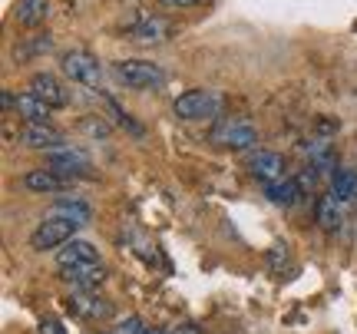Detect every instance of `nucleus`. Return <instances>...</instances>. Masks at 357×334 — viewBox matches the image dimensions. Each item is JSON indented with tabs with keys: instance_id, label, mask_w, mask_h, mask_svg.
Here are the masks:
<instances>
[{
	"instance_id": "obj_1",
	"label": "nucleus",
	"mask_w": 357,
	"mask_h": 334,
	"mask_svg": "<svg viewBox=\"0 0 357 334\" xmlns=\"http://www.w3.org/2000/svg\"><path fill=\"white\" fill-rule=\"evenodd\" d=\"M109 73L126 90H159L169 79L166 70L159 63H153V60H116L109 66Z\"/></svg>"
},
{
	"instance_id": "obj_2",
	"label": "nucleus",
	"mask_w": 357,
	"mask_h": 334,
	"mask_svg": "<svg viewBox=\"0 0 357 334\" xmlns=\"http://www.w3.org/2000/svg\"><path fill=\"white\" fill-rule=\"evenodd\" d=\"M172 113H176V119H182V123L215 119V116L222 113V93L205 90V86H199V90H185L176 103H172Z\"/></svg>"
},
{
	"instance_id": "obj_3",
	"label": "nucleus",
	"mask_w": 357,
	"mask_h": 334,
	"mask_svg": "<svg viewBox=\"0 0 357 334\" xmlns=\"http://www.w3.org/2000/svg\"><path fill=\"white\" fill-rule=\"evenodd\" d=\"M77 229H79V222H73V219H63V215H47L37 229L30 231V248H37V252L63 248V245L77 235Z\"/></svg>"
},
{
	"instance_id": "obj_4",
	"label": "nucleus",
	"mask_w": 357,
	"mask_h": 334,
	"mask_svg": "<svg viewBox=\"0 0 357 334\" xmlns=\"http://www.w3.org/2000/svg\"><path fill=\"white\" fill-rule=\"evenodd\" d=\"M60 70L79 86H89V90L102 86V66L89 50H66L60 56Z\"/></svg>"
},
{
	"instance_id": "obj_5",
	"label": "nucleus",
	"mask_w": 357,
	"mask_h": 334,
	"mask_svg": "<svg viewBox=\"0 0 357 334\" xmlns=\"http://www.w3.org/2000/svg\"><path fill=\"white\" fill-rule=\"evenodd\" d=\"M30 93L40 96V100L47 106H53V109H66V106L73 103V93L66 90L53 73H33V77H30Z\"/></svg>"
},
{
	"instance_id": "obj_6",
	"label": "nucleus",
	"mask_w": 357,
	"mask_h": 334,
	"mask_svg": "<svg viewBox=\"0 0 357 334\" xmlns=\"http://www.w3.org/2000/svg\"><path fill=\"white\" fill-rule=\"evenodd\" d=\"M26 192H37V195H56V192H66V189H73V179H66L60 172H53V169H30L24 179H20Z\"/></svg>"
},
{
	"instance_id": "obj_7",
	"label": "nucleus",
	"mask_w": 357,
	"mask_h": 334,
	"mask_svg": "<svg viewBox=\"0 0 357 334\" xmlns=\"http://www.w3.org/2000/svg\"><path fill=\"white\" fill-rule=\"evenodd\" d=\"M66 308L73 311L77 318H89V321H106L113 318V305L106 298H96L93 291H73L66 298Z\"/></svg>"
},
{
	"instance_id": "obj_8",
	"label": "nucleus",
	"mask_w": 357,
	"mask_h": 334,
	"mask_svg": "<svg viewBox=\"0 0 357 334\" xmlns=\"http://www.w3.org/2000/svg\"><path fill=\"white\" fill-rule=\"evenodd\" d=\"M215 139L231 153H245V149H252L258 142V129L252 123H245V119H231L215 132Z\"/></svg>"
},
{
	"instance_id": "obj_9",
	"label": "nucleus",
	"mask_w": 357,
	"mask_h": 334,
	"mask_svg": "<svg viewBox=\"0 0 357 334\" xmlns=\"http://www.w3.org/2000/svg\"><path fill=\"white\" fill-rule=\"evenodd\" d=\"M17 142H24L26 149H43V153L66 149V136L56 132L53 126H24L17 132Z\"/></svg>"
},
{
	"instance_id": "obj_10",
	"label": "nucleus",
	"mask_w": 357,
	"mask_h": 334,
	"mask_svg": "<svg viewBox=\"0 0 357 334\" xmlns=\"http://www.w3.org/2000/svg\"><path fill=\"white\" fill-rule=\"evenodd\" d=\"M47 169L60 172V176H66V179H73V176H86L89 155L79 153V149H73V146H66V149L47 153Z\"/></svg>"
},
{
	"instance_id": "obj_11",
	"label": "nucleus",
	"mask_w": 357,
	"mask_h": 334,
	"mask_svg": "<svg viewBox=\"0 0 357 334\" xmlns=\"http://www.w3.org/2000/svg\"><path fill=\"white\" fill-rule=\"evenodd\" d=\"M56 265L73 268V265H100V248L83 238H70L63 248H56Z\"/></svg>"
},
{
	"instance_id": "obj_12",
	"label": "nucleus",
	"mask_w": 357,
	"mask_h": 334,
	"mask_svg": "<svg viewBox=\"0 0 357 334\" xmlns=\"http://www.w3.org/2000/svg\"><path fill=\"white\" fill-rule=\"evenodd\" d=\"M13 109H17V116L24 119L26 126H50L53 106H47L43 100H40V96H33L30 90L17 96V103H13Z\"/></svg>"
},
{
	"instance_id": "obj_13",
	"label": "nucleus",
	"mask_w": 357,
	"mask_h": 334,
	"mask_svg": "<svg viewBox=\"0 0 357 334\" xmlns=\"http://www.w3.org/2000/svg\"><path fill=\"white\" fill-rule=\"evenodd\" d=\"M252 176L258 182H275V179H284V155L281 153H271V149H261V153L252 155Z\"/></svg>"
},
{
	"instance_id": "obj_14",
	"label": "nucleus",
	"mask_w": 357,
	"mask_h": 334,
	"mask_svg": "<svg viewBox=\"0 0 357 334\" xmlns=\"http://www.w3.org/2000/svg\"><path fill=\"white\" fill-rule=\"evenodd\" d=\"M60 271H63V282L73 284V291H93L96 284L106 282L102 265H73V268H60Z\"/></svg>"
},
{
	"instance_id": "obj_15",
	"label": "nucleus",
	"mask_w": 357,
	"mask_h": 334,
	"mask_svg": "<svg viewBox=\"0 0 357 334\" xmlns=\"http://www.w3.org/2000/svg\"><path fill=\"white\" fill-rule=\"evenodd\" d=\"M265 199L271 206L278 208H291L298 199H301V185L294 179H275V182H265Z\"/></svg>"
},
{
	"instance_id": "obj_16",
	"label": "nucleus",
	"mask_w": 357,
	"mask_h": 334,
	"mask_svg": "<svg viewBox=\"0 0 357 334\" xmlns=\"http://www.w3.org/2000/svg\"><path fill=\"white\" fill-rule=\"evenodd\" d=\"M172 33V26L166 20H159V17H146L139 20L136 26H129V37L132 40H142V43H159V40H169Z\"/></svg>"
},
{
	"instance_id": "obj_17",
	"label": "nucleus",
	"mask_w": 357,
	"mask_h": 334,
	"mask_svg": "<svg viewBox=\"0 0 357 334\" xmlns=\"http://www.w3.org/2000/svg\"><path fill=\"white\" fill-rule=\"evenodd\" d=\"M50 17V0H20L17 3V24L20 26H40Z\"/></svg>"
},
{
	"instance_id": "obj_18",
	"label": "nucleus",
	"mask_w": 357,
	"mask_h": 334,
	"mask_svg": "<svg viewBox=\"0 0 357 334\" xmlns=\"http://www.w3.org/2000/svg\"><path fill=\"white\" fill-rule=\"evenodd\" d=\"M314 215H318V225L324 231H337L341 229V222H344V215H341V202H337L334 195H321Z\"/></svg>"
},
{
	"instance_id": "obj_19",
	"label": "nucleus",
	"mask_w": 357,
	"mask_h": 334,
	"mask_svg": "<svg viewBox=\"0 0 357 334\" xmlns=\"http://www.w3.org/2000/svg\"><path fill=\"white\" fill-rule=\"evenodd\" d=\"M331 195L337 202H347V199H354L357 195V172L354 169H337L331 179Z\"/></svg>"
},
{
	"instance_id": "obj_20",
	"label": "nucleus",
	"mask_w": 357,
	"mask_h": 334,
	"mask_svg": "<svg viewBox=\"0 0 357 334\" xmlns=\"http://www.w3.org/2000/svg\"><path fill=\"white\" fill-rule=\"evenodd\" d=\"M53 215H63V219H73V222H89V206L83 199H56V206H53Z\"/></svg>"
},
{
	"instance_id": "obj_21",
	"label": "nucleus",
	"mask_w": 357,
	"mask_h": 334,
	"mask_svg": "<svg viewBox=\"0 0 357 334\" xmlns=\"http://www.w3.org/2000/svg\"><path fill=\"white\" fill-rule=\"evenodd\" d=\"M53 50V37L50 33H37V37H30L24 47H17V60H30V56H43V53Z\"/></svg>"
},
{
	"instance_id": "obj_22",
	"label": "nucleus",
	"mask_w": 357,
	"mask_h": 334,
	"mask_svg": "<svg viewBox=\"0 0 357 334\" xmlns=\"http://www.w3.org/2000/svg\"><path fill=\"white\" fill-rule=\"evenodd\" d=\"M291 261V245L288 242H275L271 248H268V265L275 271H284V265Z\"/></svg>"
},
{
	"instance_id": "obj_23",
	"label": "nucleus",
	"mask_w": 357,
	"mask_h": 334,
	"mask_svg": "<svg viewBox=\"0 0 357 334\" xmlns=\"http://www.w3.org/2000/svg\"><path fill=\"white\" fill-rule=\"evenodd\" d=\"M106 106H109V113L116 116V123H119V126L129 129L132 136H142V126H139V123H132V116H129L126 109H123V106L116 103V100H106Z\"/></svg>"
},
{
	"instance_id": "obj_24",
	"label": "nucleus",
	"mask_w": 357,
	"mask_h": 334,
	"mask_svg": "<svg viewBox=\"0 0 357 334\" xmlns=\"http://www.w3.org/2000/svg\"><path fill=\"white\" fill-rule=\"evenodd\" d=\"M146 328H142V318H136V314H129V318H123V321L113 328V334H142Z\"/></svg>"
},
{
	"instance_id": "obj_25",
	"label": "nucleus",
	"mask_w": 357,
	"mask_h": 334,
	"mask_svg": "<svg viewBox=\"0 0 357 334\" xmlns=\"http://www.w3.org/2000/svg\"><path fill=\"white\" fill-rule=\"evenodd\" d=\"M83 129H86L89 136H109V123L100 119V116H86V119H83Z\"/></svg>"
},
{
	"instance_id": "obj_26",
	"label": "nucleus",
	"mask_w": 357,
	"mask_h": 334,
	"mask_svg": "<svg viewBox=\"0 0 357 334\" xmlns=\"http://www.w3.org/2000/svg\"><path fill=\"white\" fill-rule=\"evenodd\" d=\"M40 334H66V328L60 321H53V318H47V321L40 324Z\"/></svg>"
},
{
	"instance_id": "obj_27",
	"label": "nucleus",
	"mask_w": 357,
	"mask_h": 334,
	"mask_svg": "<svg viewBox=\"0 0 357 334\" xmlns=\"http://www.w3.org/2000/svg\"><path fill=\"white\" fill-rule=\"evenodd\" d=\"M169 334H202V328H199V324H192V321H185V324H178V328H172Z\"/></svg>"
},
{
	"instance_id": "obj_28",
	"label": "nucleus",
	"mask_w": 357,
	"mask_h": 334,
	"mask_svg": "<svg viewBox=\"0 0 357 334\" xmlns=\"http://www.w3.org/2000/svg\"><path fill=\"white\" fill-rule=\"evenodd\" d=\"M337 129H341L337 119H318V132H337Z\"/></svg>"
},
{
	"instance_id": "obj_29",
	"label": "nucleus",
	"mask_w": 357,
	"mask_h": 334,
	"mask_svg": "<svg viewBox=\"0 0 357 334\" xmlns=\"http://www.w3.org/2000/svg\"><path fill=\"white\" fill-rule=\"evenodd\" d=\"M199 0H162V7H195Z\"/></svg>"
},
{
	"instance_id": "obj_30",
	"label": "nucleus",
	"mask_w": 357,
	"mask_h": 334,
	"mask_svg": "<svg viewBox=\"0 0 357 334\" xmlns=\"http://www.w3.org/2000/svg\"><path fill=\"white\" fill-rule=\"evenodd\" d=\"M142 334H169V331H162V328H146Z\"/></svg>"
},
{
	"instance_id": "obj_31",
	"label": "nucleus",
	"mask_w": 357,
	"mask_h": 334,
	"mask_svg": "<svg viewBox=\"0 0 357 334\" xmlns=\"http://www.w3.org/2000/svg\"><path fill=\"white\" fill-rule=\"evenodd\" d=\"M106 334H113V331H106Z\"/></svg>"
}]
</instances>
